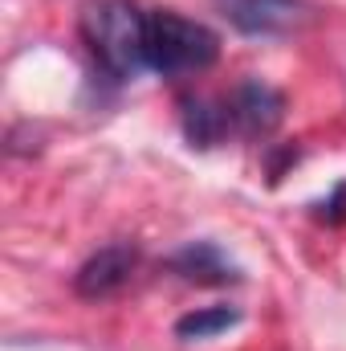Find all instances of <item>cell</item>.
Returning a JSON list of instances; mask_svg holds the SVG:
<instances>
[{"label": "cell", "mask_w": 346, "mask_h": 351, "mask_svg": "<svg viewBox=\"0 0 346 351\" xmlns=\"http://www.w3.org/2000/svg\"><path fill=\"white\" fill-rule=\"evenodd\" d=\"M228 110H232V127L249 139H265L281 127L285 119V94L261 78H245L241 86L228 94Z\"/></svg>", "instance_id": "277c9868"}, {"label": "cell", "mask_w": 346, "mask_h": 351, "mask_svg": "<svg viewBox=\"0 0 346 351\" xmlns=\"http://www.w3.org/2000/svg\"><path fill=\"white\" fill-rule=\"evenodd\" d=\"M237 323H241V311L237 306H200V311H187V315L175 319V339H183V343L216 339V335H224Z\"/></svg>", "instance_id": "ba28073f"}, {"label": "cell", "mask_w": 346, "mask_h": 351, "mask_svg": "<svg viewBox=\"0 0 346 351\" xmlns=\"http://www.w3.org/2000/svg\"><path fill=\"white\" fill-rule=\"evenodd\" d=\"M135 265H139V245H131V241L102 245V250L90 254L86 262H82V269L74 274V290H78L82 298H110V294H118V290L131 282Z\"/></svg>", "instance_id": "5b68a950"}, {"label": "cell", "mask_w": 346, "mask_h": 351, "mask_svg": "<svg viewBox=\"0 0 346 351\" xmlns=\"http://www.w3.org/2000/svg\"><path fill=\"white\" fill-rule=\"evenodd\" d=\"M82 41L114 82H131L147 70V12L131 0H90Z\"/></svg>", "instance_id": "6da1fadb"}, {"label": "cell", "mask_w": 346, "mask_h": 351, "mask_svg": "<svg viewBox=\"0 0 346 351\" xmlns=\"http://www.w3.org/2000/svg\"><path fill=\"white\" fill-rule=\"evenodd\" d=\"M212 4L245 37H285L314 25L318 16L310 0H212Z\"/></svg>", "instance_id": "3957f363"}, {"label": "cell", "mask_w": 346, "mask_h": 351, "mask_svg": "<svg viewBox=\"0 0 346 351\" xmlns=\"http://www.w3.org/2000/svg\"><path fill=\"white\" fill-rule=\"evenodd\" d=\"M220 58V37L191 16H179L172 8L147 12V70L163 78H187L212 70Z\"/></svg>", "instance_id": "7a4b0ae2"}, {"label": "cell", "mask_w": 346, "mask_h": 351, "mask_svg": "<svg viewBox=\"0 0 346 351\" xmlns=\"http://www.w3.org/2000/svg\"><path fill=\"white\" fill-rule=\"evenodd\" d=\"M168 269L179 274L183 282H196V286H228V282H241V269L228 262V254L216 241H191V245H183L179 254H172Z\"/></svg>", "instance_id": "52a82bcc"}, {"label": "cell", "mask_w": 346, "mask_h": 351, "mask_svg": "<svg viewBox=\"0 0 346 351\" xmlns=\"http://www.w3.org/2000/svg\"><path fill=\"white\" fill-rule=\"evenodd\" d=\"M179 127H183L187 147H200V152L224 143L228 131H237L228 98H208V94H191L179 102Z\"/></svg>", "instance_id": "8992f818"}, {"label": "cell", "mask_w": 346, "mask_h": 351, "mask_svg": "<svg viewBox=\"0 0 346 351\" xmlns=\"http://www.w3.org/2000/svg\"><path fill=\"white\" fill-rule=\"evenodd\" d=\"M289 164H297V147H281V156H273V160H269V184H277L281 172H285Z\"/></svg>", "instance_id": "30bf717a"}, {"label": "cell", "mask_w": 346, "mask_h": 351, "mask_svg": "<svg viewBox=\"0 0 346 351\" xmlns=\"http://www.w3.org/2000/svg\"><path fill=\"white\" fill-rule=\"evenodd\" d=\"M314 217L326 221V225H343L346 221V180L343 184H334V192H330L322 204H314Z\"/></svg>", "instance_id": "9c48e42d"}]
</instances>
